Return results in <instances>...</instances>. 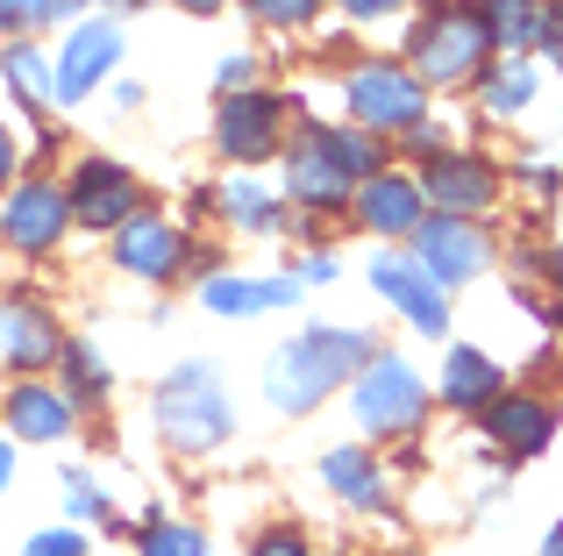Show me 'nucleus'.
Here are the masks:
<instances>
[{
  "label": "nucleus",
  "mask_w": 563,
  "mask_h": 556,
  "mask_svg": "<svg viewBox=\"0 0 563 556\" xmlns=\"http://www.w3.org/2000/svg\"><path fill=\"white\" fill-rule=\"evenodd\" d=\"M372 329H307L292 335V343L272 349V364H264V400L278 407V414H314L329 392H343L350 378L364 371V357H372Z\"/></svg>",
  "instance_id": "nucleus-1"
},
{
  "label": "nucleus",
  "mask_w": 563,
  "mask_h": 556,
  "mask_svg": "<svg viewBox=\"0 0 563 556\" xmlns=\"http://www.w3.org/2000/svg\"><path fill=\"white\" fill-rule=\"evenodd\" d=\"M493 57L499 51H493L478 0H428L407 29V71L421 86H478Z\"/></svg>",
  "instance_id": "nucleus-2"
},
{
  "label": "nucleus",
  "mask_w": 563,
  "mask_h": 556,
  "mask_svg": "<svg viewBox=\"0 0 563 556\" xmlns=\"http://www.w3.org/2000/svg\"><path fill=\"white\" fill-rule=\"evenodd\" d=\"M157 435H165L179 457H214L235 435V400L221 392L214 364H179V371L157 386Z\"/></svg>",
  "instance_id": "nucleus-3"
},
{
  "label": "nucleus",
  "mask_w": 563,
  "mask_h": 556,
  "mask_svg": "<svg viewBox=\"0 0 563 556\" xmlns=\"http://www.w3.org/2000/svg\"><path fill=\"white\" fill-rule=\"evenodd\" d=\"M343 108L372 136H407L413 122H428V86L393 57H364V65L343 71Z\"/></svg>",
  "instance_id": "nucleus-4"
},
{
  "label": "nucleus",
  "mask_w": 563,
  "mask_h": 556,
  "mask_svg": "<svg viewBox=\"0 0 563 556\" xmlns=\"http://www.w3.org/2000/svg\"><path fill=\"white\" fill-rule=\"evenodd\" d=\"M350 407H357L364 435H413L428 414V386L399 349H372L364 371L350 378Z\"/></svg>",
  "instance_id": "nucleus-5"
},
{
  "label": "nucleus",
  "mask_w": 563,
  "mask_h": 556,
  "mask_svg": "<svg viewBox=\"0 0 563 556\" xmlns=\"http://www.w3.org/2000/svg\"><path fill=\"white\" fill-rule=\"evenodd\" d=\"M300 108V100L286 93H257V86H243V93H221V114H214V151L229 157V165H264V157L286 151V114Z\"/></svg>",
  "instance_id": "nucleus-6"
},
{
  "label": "nucleus",
  "mask_w": 563,
  "mask_h": 556,
  "mask_svg": "<svg viewBox=\"0 0 563 556\" xmlns=\"http://www.w3.org/2000/svg\"><path fill=\"white\" fill-rule=\"evenodd\" d=\"M71 229V208H65V186L57 179H14L0 193V243L14 257H51Z\"/></svg>",
  "instance_id": "nucleus-7"
},
{
  "label": "nucleus",
  "mask_w": 563,
  "mask_h": 556,
  "mask_svg": "<svg viewBox=\"0 0 563 556\" xmlns=\"http://www.w3.org/2000/svg\"><path fill=\"white\" fill-rule=\"evenodd\" d=\"M413 257H421V271L435 278L442 292L450 286H471V278H485V265H493V243H485V229L471 222V214H421V229H413Z\"/></svg>",
  "instance_id": "nucleus-8"
},
{
  "label": "nucleus",
  "mask_w": 563,
  "mask_h": 556,
  "mask_svg": "<svg viewBox=\"0 0 563 556\" xmlns=\"http://www.w3.org/2000/svg\"><path fill=\"white\" fill-rule=\"evenodd\" d=\"M65 208H71V229L114 236V229L136 214V171L114 165V157H79L71 179H65Z\"/></svg>",
  "instance_id": "nucleus-9"
},
{
  "label": "nucleus",
  "mask_w": 563,
  "mask_h": 556,
  "mask_svg": "<svg viewBox=\"0 0 563 556\" xmlns=\"http://www.w3.org/2000/svg\"><path fill=\"white\" fill-rule=\"evenodd\" d=\"M108 251H114V271L122 278H143V286H165V278H179L186 271V229L179 222H165L157 208H136L122 229L108 236Z\"/></svg>",
  "instance_id": "nucleus-10"
},
{
  "label": "nucleus",
  "mask_w": 563,
  "mask_h": 556,
  "mask_svg": "<svg viewBox=\"0 0 563 556\" xmlns=\"http://www.w3.org/2000/svg\"><path fill=\"white\" fill-rule=\"evenodd\" d=\"M114 65H122V22H108V14H100V22H79L65 36V51L51 57V100L57 108H79Z\"/></svg>",
  "instance_id": "nucleus-11"
},
{
  "label": "nucleus",
  "mask_w": 563,
  "mask_h": 556,
  "mask_svg": "<svg viewBox=\"0 0 563 556\" xmlns=\"http://www.w3.org/2000/svg\"><path fill=\"white\" fill-rule=\"evenodd\" d=\"M413 179H421V193H428L435 214H471V222H478L499 200V171L485 165L478 151H435V157H421Z\"/></svg>",
  "instance_id": "nucleus-12"
},
{
  "label": "nucleus",
  "mask_w": 563,
  "mask_h": 556,
  "mask_svg": "<svg viewBox=\"0 0 563 556\" xmlns=\"http://www.w3.org/2000/svg\"><path fill=\"white\" fill-rule=\"evenodd\" d=\"M57 349H65V329H57V314L43 300H0V371L14 378H43L57 364Z\"/></svg>",
  "instance_id": "nucleus-13"
},
{
  "label": "nucleus",
  "mask_w": 563,
  "mask_h": 556,
  "mask_svg": "<svg viewBox=\"0 0 563 556\" xmlns=\"http://www.w3.org/2000/svg\"><path fill=\"white\" fill-rule=\"evenodd\" d=\"M286 193H292V208H307V214H350L357 179H350V171L321 151L314 129H300V136H292V151H286Z\"/></svg>",
  "instance_id": "nucleus-14"
},
{
  "label": "nucleus",
  "mask_w": 563,
  "mask_h": 556,
  "mask_svg": "<svg viewBox=\"0 0 563 556\" xmlns=\"http://www.w3.org/2000/svg\"><path fill=\"white\" fill-rule=\"evenodd\" d=\"M0 414H8V435L14 443H65L79 429V407L57 378H14L0 392Z\"/></svg>",
  "instance_id": "nucleus-15"
},
{
  "label": "nucleus",
  "mask_w": 563,
  "mask_h": 556,
  "mask_svg": "<svg viewBox=\"0 0 563 556\" xmlns=\"http://www.w3.org/2000/svg\"><path fill=\"white\" fill-rule=\"evenodd\" d=\"M372 286H378V300H385V307H399V314H407L421 335H450V292H442L435 278L421 271V257L385 251L378 265H372Z\"/></svg>",
  "instance_id": "nucleus-16"
},
{
  "label": "nucleus",
  "mask_w": 563,
  "mask_h": 556,
  "mask_svg": "<svg viewBox=\"0 0 563 556\" xmlns=\"http://www.w3.org/2000/svg\"><path fill=\"white\" fill-rule=\"evenodd\" d=\"M350 208H357V229H372V236H413L428 214V193L407 171H372V179H357Z\"/></svg>",
  "instance_id": "nucleus-17"
},
{
  "label": "nucleus",
  "mask_w": 563,
  "mask_h": 556,
  "mask_svg": "<svg viewBox=\"0 0 563 556\" xmlns=\"http://www.w3.org/2000/svg\"><path fill=\"white\" fill-rule=\"evenodd\" d=\"M485 429H493V443L514 449V457H542V449L556 443V407L542 400V392H499V400L485 407Z\"/></svg>",
  "instance_id": "nucleus-18"
},
{
  "label": "nucleus",
  "mask_w": 563,
  "mask_h": 556,
  "mask_svg": "<svg viewBox=\"0 0 563 556\" xmlns=\"http://www.w3.org/2000/svg\"><path fill=\"white\" fill-rule=\"evenodd\" d=\"M200 300L207 314H278V307L300 300V278H235V271H214L200 278Z\"/></svg>",
  "instance_id": "nucleus-19"
},
{
  "label": "nucleus",
  "mask_w": 563,
  "mask_h": 556,
  "mask_svg": "<svg viewBox=\"0 0 563 556\" xmlns=\"http://www.w3.org/2000/svg\"><path fill=\"white\" fill-rule=\"evenodd\" d=\"M207 208H214L229 229H243V236H278V229H286V208H278V193H264L250 171H229V179L207 193Z\"/></svg>",
  "instance_id": "nucleus-20"
},
{
  "label": "nucleus",
  "mask_w": 563,
  "mask_h": 556,
  "mask_svg": "<svg viewBox=\"0 0 563 556\" xmlns=\"http://www.w3.org/2000/svg\"><path fill=\"white\" fill-rule=\"evenodd\" d=\"M499 392H507L499 364L485 357V349L456 343V349H450V364H442V400H450V407H464V414H485V407H493Z\"/></svg>",
  "instance_id": "nucleus-21"
},
{
  "label": "nucleus",
  "mask_w": 563,
  "mask_h": 556,
  "mask_svg": "<svg viewBox=\"0 0 563 556\" xmlns=\"http://www.w3.org/2000/svg\"><path fill=\"white\" fill-rule=\"evenodd\" d=\"M57 386L71 392V407H100V400L114 392L108 349H100L93 335H65V349H57Z\"/></svg>",
  "instance_id": "nucleus-22"
},
{
  "label": "nucleus",
  "mask_w": 563,
  "mask_h": 556,
  "mask_svg": "<svg viewBox=\"0 0 563 556\" xmlns=\"http://www.w3.org/2000/svg\"><path fill=\"white\" fill-rule=\"evenodd\" d=\"M321 486L350 507H385V471H378L372 449H350V443L329 449V457H321Z\"/></svg>",
  "instance_id": "nucleus-23"
},
{
  "label": "nucleus",
  "mask_w": 563,
  "mask_h": 556,
  "mask_svg": "<svg viewBox=\"0 0 563 556\" xmlns=\"http://www.w3.org/2000/svg\"><path fill=\"white\" fill-rule=\"evenodd\" d=\"M485 29H493V51L499 57H528L542 43V14H550V0H478Z\"/></svg>",
  "instance_id": "nucleus-24"
},
{
  "label": "nucleus",
  "mask_w": 563,
  "mask_h": 556,
  "mask_svg": "<svg viewBox=\"0 0 563 556\" xmlns=\"http://www.w3.org/2000/svg\"><path fill=\"white\" fill-rule=\"evenodd\" d=\"M0 79L14 86V100H22L29 114H43V108H51V51H43V43L14 36L8 51H0Z\"/></svg>",
  "instance_id": "nucleus-25"
},
{
  "label": "nucleus",
  "mask_w": 563,
  "mask_h": 556,
  "mask_svg": "<svg viewBox=\"0 0 563 556\" xmlns=\"http://www.w3.org/2000/svg\"><path fill=\"white\" fill-rule=\"evenodd\" d=\"M307 129L321 136V151H329L350 179H372L385 165V136H372V129H357V122H307Z\"/></svg>",
  "instance_id": "nucleus-26"
},
{
  "label": "nucleus",
  "mask_w": 563,
  "mask_h": 556,
  "mask_svg": "<svg viewBox=\"0 0 563 556\" xmlns=\"http://www.w3.org/2000/svg\"><path fill=\"white\" fill-rule=\"evenodd\" d=\"M478 100H485V114H521L528 100H536V65L528 57H493L485 65V79H478Z\"/></svg>",
  "instance_id": "nucleus-27"
},
{
  "label": "nucleus",
  "mask_w": 563,
  "mask_h": 556,
  "mask_svg": "<svg viewBox=\"0 0 563 556\" xmlns=\"http://www.w3.org/2000/svg\"><path fill=\"white\" fill-rule=\"evenodd\" d=\"M136 556H207V535L192 521H151L136 535Z\"/></svg>",
  "instance_id": "nucleus-28"
},
{
  "label": "nucleus",
  "mask_w": 563,
  "mask_h": 556,
  "mask_svg": "<svg viewBox=\"0 0 563 556\" xmlns=\"http://www.w3.org/2000/svg\"><path fill=\"white\" fill-rule=\"evenodd\" d=\"M57 492H65V514L71 521H100V514H108V492H100L93 471H79V464H71V471H57Z\"/></svg>",
  "instance_id": "nucleus-29"
},
{
  "label": "nucleus",
  "mask_w": 563,
  "mask_h": 556,
  "mask_svg": "<svg viewBox=\"0 0 563 556\" xmlns=\"http://www.w3.org/2000/svg\"><path fill=\"white\" fill-rule=\"evenodd\" d=\"M250 14H257L264 29H307L321 14V0H243Z\"/></svg>",
  "instance_id": "nucleus-30"
},
{
  "label": "nucleus",
  "mask_w": 563,
  "mask_h": 556,
  "mask_svg": "<svg viewBox=\"0 0 563 556\" xmlns=\"http://www.w3.org/2000/svg\"><path fill=\"white\" fill-rule=\"evenodd\" d=\"M43 22H51V0H0V43L36 36Z\"/></svg>",
  "instance_id": "nucleus-31"
},
{
  "label": "nucleus",
  "mask_w": 563,
  "mask_h": 556,
  "mask_svg": "<svg viewBox=\"0 0 563 556\" xmlns=\"http://www.w3.org/2000/svg\"><path fill=\"white\" fill-rule=\"evenodd\" d=\"M22 556H86V535L79 529H36L22 543Z\"/></svg>",
  "instance_id": "nucleus-32"
},
{
  "label": "nucleus",
  "mask_w": 563,
  "mask_h": 556,
  "mask_svg": "<svg viewBox=\"0 0 563 556\" xmlns=\"http://www.w3.org/2000/svg\"><path fill=\"white\" fill-rule=\"evenodd\" d=\"M250 556H314V549H307V535L292 529V521H278V529H264L257 543H250Z\"/></svg>",
  "instance_id": "nucleus-33"
},
{
  "label": "nucleus",
  "mask_w": 563,
  "mask_h": 556,
  "mask_svg": "<svg viewBox=\"0 0 563 556\" xmlns=\"http://www.w3.org/2000/svg\"><path fill=\"white\" fill-rule=\"evenodd\" d=\"M250 79H257V57H243V51H235V57H221V71H214V86H221V93H243Z\"/></svg>",
  "instance_id": "nucleus-34"
},
{
  "label": "nucleus",
  "mask_w": 563,
  "mask_h": 556,
  "mask_svg": "<svg viewBox=\"0 0 563 556\" xmlns=\"http://www.w3.org/2000/svg\"><path fill=\"white\" fill-rule=\"evenodd\" d=\"M14 179H22V136H14V129L0 122V193H8Z\"/></svg>",
  "instance_id": "nucleus-35"
},
{
  "label": "nucleus",
  "mask_w": 563,
  "mask_h": 556,
  "mask_svg": "<svg viewBox=\"0 0 563 556\" xmlns=\"http://www.w3.org/2000/svg\"><path fill=\"white\" fill-rule=\"evenodd\" d=\"M335 8H343L350 22H385V14H399V0H335Z\"/></svg>",
  "instance_id": "nucleus-36"
},
{
  "label": "nucleus",
  "mask_w": 563,
  "mask_h": 556,
  "mask_svg": "<svg viewBox=\"0 0 563 556\" xmlns=\"http://www.w3.org/2000/svg\"><path fill=\"white\" fill-rule=\"evenodd\" d=\"M292 278H300V286H329V278H335V257H300Z\"/></svg>",
  "instance_id": "nucleus-37"
},
{
  "label": "nucleus",
  "mask_w": 563,
  "mask_h": 556,
  "mask_svg": "<svg viewBox=\"0 0 563 556\" xmlns=\"http://www.w3.org/2000/svg\"><path fill=\"white\" fill-rule=\"evenodd\" d=\"M14 486V449H8V435H0V492Z\"/></svg>",
  "instance_id": "nucleus-38"
},
{
  "label": "nucleus",
  "mask_w": 563,
  "mask_h": 556,
  "mask_svg": "<svg viewBox=\"0 0 563 556\" xmlns=\"http://www.w3.org/2000/svg\"><path fill=\"white\" fill-rule=\"evenodd\" d=\"M86 0H51V22H65V14H79Z\"/></svg>",
  "instance_id": "nucleus-39"
},
{
  "label": "nucleus",
  "mask_w": 563,
  "mask_h": 556,
  "mask_svg": "<svg viewBox=\"0 0 563 556\" xmlns=\"http://www.w3.org/2000/svg\"><path fill=\"white\" fill-rule=\"evenodd\" d=\"M186 14H214V8H229V0H179Z\"/></svg>",
  "instance_id": "nucleus-40"
},
{
  "label": "nucleus",
  "mask_w": 563,
  "mask_h": 556,
  "mask_svg": "<svg viewBox=\"0 0 563 556\" xmlns=\"http://www.w3.org/2000/svg\"><path fill=\"white\" fill-rule=\"evenodd\" d=\"M542 556H563V521L550 529V543H542Z\"/></svg>",
  "instance_id": "nucleus-41"
},
{
  "label": "nucleus",
  "mask_w": 563,
  "mask_h": 556,
  "mask_svg": "<svg viewBox=\"0 0 563 556\" xmlns=\"http://www.w3.org/2000/svg\"><path fill=\"white\" fill-rule=\"evenodd\" d=\"M550 278H556V286H563V243H556V257H550Z\"/></svg>",
  "instance_id": "nucleus-42"
},
{
  "label": "nucleus",
  "mask_w": 563,
  "mask_h": 556,
  "mask_svg": "<svg viewBox=\"0 0 563 556\" xmlns=\"http://www.w3.org/2000/svg\"><path fill=\"white\" fill-rule=\"evenodd\" d=\"M122 8H143V0H122Z\"/></svg>",
  "instance_id": "nucleus-43"
}]
</instances>
